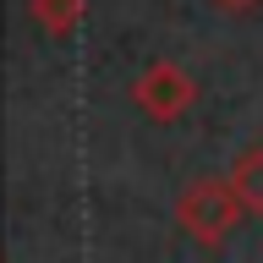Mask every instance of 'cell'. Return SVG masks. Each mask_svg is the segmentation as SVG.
Returning a JSON list of instances; mask_svg holds the SVG:
<instances>
[{
  "label": "cell",
  "mask_w": 263,
  "mask_h": 263,
  "mask_svg": "<svg viewBox=\"0 0 263 263\" xmlns=\"http://www.w3.org/2000/svg\"><path fill=\"white\" fill-rule=\"evenodd\" d=\"M241 214H247V203H241V192H236L230 170L225 176L186 181L181 197H176V225L186 230L197 247H209V252H219V247L230 241V230L241 225Z\"/></svg>",
  "instance_id": "6da1fadb"
},
{
  "label": "cell",
  "mask_w": 263,
  "mask_h": 263,
  "mask_svg": "<svg viewBox=\"0 0 263 263\" xmlns=\"http://www.w3.org/2000/svg\"><path fill=\"white\" fill-rule=\"evenodd\" d=\"M132 104L148 115V121H159V126H176L186 121L197 104V77L186 71L181 61H148L137 77H132Z\"/></svg>",
  "instance_id": "7a4b0ae2"
},
{
  "label": "cell",
  "mask_w": 263,
  "mask_h": 263,
  "mask_svg": "<svg viewBox=\"0 0 263 263\" xmlns=\"http://www.w3.org/2000/svg\"><path fill=\"white\" fill-rule=\"evenodd\" d=\"M28 16L49 39H71L82 28V16H88V0H28Z\"/></svg>",
  "instance_id": "3957f363"
},
{
  "label": "cell",
  "mask_w": 263,
  "mask_h": 263,
  "mask_svg": "<svg viewBox=\"0 0 263 263\" xmlns=\"http://www.w3.org/2000/svg\"><path fill=\"white\" fill-rule=\"evenodd\" d=\"M230 181H236L247 214H263V143H247L241 154L230 159Z\"/></svg>",
  "instance_id": "277c9868"
},
{
  "label": "cell",
  "mask_w": 263,
  "mask_h": 263,
  "mask_svg": "<svg viewBox=\"0 0 263 263\" xmlns=\"http://www.w3.org/2000/svg\"><path fill=\"white\" fill-rule=\"evenodd\" d=\"M214 11H225V16H241V11H258L263 0H209Z\"/></svg>",
  "instance_id": "5b68a950"
}]
</instances>
